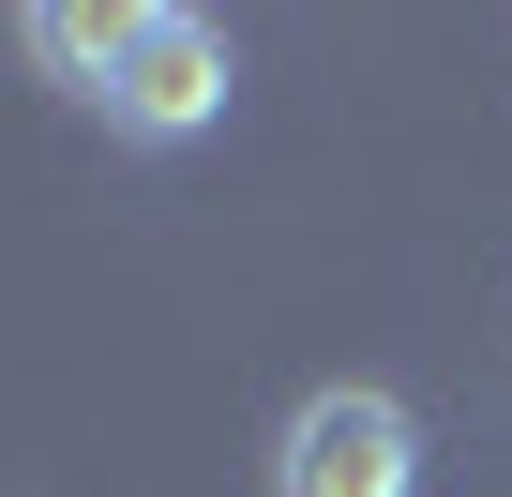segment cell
I'll return each instance as SVG.
<instances>
[{"instance_id":"cell-1","label":"cell","mask_w":512,"mask_h":497,"mask_svg":"<svg viewBox=\"0 0 512 497\" xmlns=\"http://www.w3.org/2000/svg\"><path fill=\"white\" fill-rule=\"evenodd\" d=\"M407 482H422V422H407L377 377L302 392L287 437H272V497H407Z\"/></svg>"},{"instance_id":"cell-2","label":"cell","mask_w":512,"mask_h":497,"mask_svg":"<svg viewBox=\"0 0 512 497\" xmlns=\"http://www.w3.org/2000/svg\"><path fill=\"white\" fill-rule=\"evenodd\" d=\"M91 106H106L121 136H196V121L226 106V31L181 16V0H136V16H121V61H106Z\"/></svg>"},{"instance_id":"cell-3","label":"cell","mask_w":512,"mask_h":497,"mask_svg":"<svg viewBox=\"0 0 512 497\" xmlns=\"http://www.w3.org/2000/svg\"><path fill=\"white\" fill-rule=\"evenodd\" d=\"M31 61H61L76 91H106V61H121V16H76V0H46V16H31Z\"/></svg>"}]
</instances>
